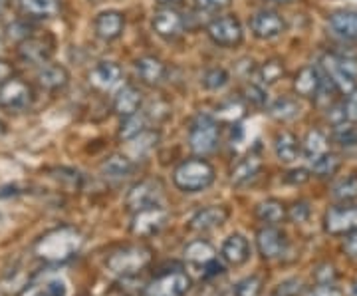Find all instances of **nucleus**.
Instances as JSON below:
<instances>
[{
	"label": "nucleus",
	"instance_id": "1",
	"mask_svg": "<svg viewBox=\"0 0 357 296\" xmlns=\"http://www.w3.org/2000/svg\"><path fill=\"white\" fill-rule=\"evenodd\" d=\"M86 237L76 227H58L44 232L32 246L34 257L48 265H62L74 258L82 251Z\"/></svg>",
	"mask_w": 357,
	"mask_h": 296
},
{
	"label": "nucleus",
	"instance_id": "2",
	"mask_svg": "<svg viewBox=\"0 0 357 296\" xmlns=\"http://www.w3.org/2000/svg\"><path fill=\"white\" fill-rule=\"evenodd\" d=\"M153 249L143 243L119 246L105 258V269L117 279H133L153 262Z\"/></svg>",
	"mask_w": 357,
	"mask_h": 296
},
{
	"label": "nucleus",
	"instance_id": "3",
	"mask_svg": "<svg viewBox=\"0 0 357 296\" xmlns=\"http://www.w3.org/2000/svg\"><path fill=\"white\" fill-rule=\"evenodd\" d=\"M217 179L215 168L204 157H191L181 161L173 171V183L183 193H201Z\"/></svg>",
	"mask_w": 357,
	"mask_h": 296
},
{
	"label": "nucleus",
	"instance_id": "4",
	"mask_svg": "<svg viewBox=\"0 0 357 296\" xmlns=\"http://www.w3.org/2000/svg\"><path fill=\"white\" fill-rule=\"evenodd\" d=\"M319 68L326 76L333 82L340 94L349 96L357 90V58L356 56H344L337 52H328L321 56Z\"/></svg>",
	"mask_w": 357,
	"mask_h": 296
},
{
	"label": "nucleus",
	"instance_id": "5",
	"mask_svg": "<svg viewBox=\"0 0 357 296\" xmlns=\"http://www.w3.org/2000/svg\"><path fill=\"white\" fill-rule=\"evenodd\" d=\"M220 142V126L213 116L199 114L189 126V147L197 157L215 154Z\"/></svg>",
	"mask_w": 357,
	"mask_h": 296
},
{
	"label": "nucleus",
	"instance_id": "6",
	"mask_svg": "<svg viewBox=\"0 0 357 296\" xmlns=\"http://www.w3.org/2000/svg\"><path fill=\"white\" fill-rule=\"evenodd\" d=\"M191 276L183 269L163 271L145 284V296H185L191 290Z\"/></svg>",
	"mask_w": 357,
	"mask_h": 296
},
{
	"label": "nucleus",
	"instance_id": "7",
	"mask_svg": "<svg viewBox=\"0 0 357 296\" xmlns=\"http://www.w3.org/2000/svg\"><path fill=\"white\" fill-rule=\"evenodd\" d=\"M169 223V211L163 205H153L133 213L129 231L139 239H149L163 231Z\"/></svg>",
	"mask_w": 357,
	"mask_h": 296
},
{
	"label": "nucleus",
	"instance_id": "8",
	"mask_svg": "<svg viewBox=\"0 0 357 296\" xmlns=\"http://www.w3.org/2000/svg\"><path fill=\"white\" fill-rule=\"evenodd\" d=\"M32 103H34V90L28 82L13 76L0 84V110L24 112Z\"/></svg>",
	"mask_w": 357,
	"mask_h": 296
},
{
	"label": "nucleus",
	"instance_id": "9",
	"mask_svg": "<svg viewBox=\"0 0 357 296\" xmlns=\"http://www.w3.org/2000/svg\"><path fill=\"white\" fill-rule=\"evenodd\" d=\"M206 36L220 48H234L244 38V30L236 16H217L206 24Z\"/></svg>",
	"mask_w": 357,
	"mask_h": 296
},
{
	"label": "nucleus",
	"instance_id": "10",
	"mask_svg": "<svg viewBox=\"0 0 357 296\" xmlns=\"http://www.w3.org/2000/svg\"><path fill=\"white\" fill-rule=\"evenodd\" d=\"M163 201V183L159 179H141L126 195V209L129 213H137L147 207L161 205Z\"/></svg>",
	"mask_w": 357,
	"mask_h": 296
},
{
	"label": "nucleus",
	"instance_id": "11",
	"mask_svg": "<svg viewBox=\"0 0 357 296\" xmlns=\"http://www.w3.org/2000/svg\"><path fill=\"white\" fill-rule=\"evenodd\" d=\"M324 229L330 235H349L357 231V207L349 203L330 207L324 217Z\"/></svg>",
	"mask_w": 357,
	"mask_h": 296
},
{
	"label": "nucleus",
	"instance_id": "12",
	"mask_svg": "<svg viewBox=\"0 0 357 296\" xmlns=\"http://www.w3.org/2000/svg\"><path fill=\"white\" fill-rule=\"evenodd\" d=\"M256 249H258L260 257L266 260L280 258L288 249V237L276 225H264L256 232Z\"/></svg>",
	"mask_w": 357,
	"mask_h": 296
},
{
	"label": "nucleus",
	"instance_id": "13",
	"mask_svg": "<svg viewBox=\"0 0 357 296\" xmlns=\"http://www.w3.org/2000/svg\"><path fill=\"white\" fill-rule=\"evenodd\" d=\"M155 34L161 36L163 40H177L185 34L187 20L185 16L178 13L177 8H159L151 18Z\"/></svg>",
	"mask_w": 357,
	"mask_h": 296
},
{
	"label": "nucleus",
	"instance_id": "14",
	"mask_svg": "<svg viewBox=\"0 0 357 296\" xmlns=\"http://www.w3.org/2000/svg\"><path fill=\"white\" fill-rule=\"evenodd\" d=\"M123 80V70L117 62L112 60H102L89 68L88 82L93 90L98 91H109Z\"/></svg>",
	"mask_w": 357,
	"mask_h": 296
},
{
	"label": "nucleus",
	"instance_id": "15",
	"mask_svg": "<svg viewBox=\"0 0 357 296\" xmlns=\"http://www.w3.org/2000/svg\"><path fill=\"white\" fill-rule=\"evenodd\" d=\"M250 32L258 40H272L278 38L282 32L286 30V22L282 14L276 10H258L255 16H250Z\"/></svg>",
	"mask_w": 357,
	"mask_h": 296
},
{
	"label": "nucleus",
	"instance_id": "16",
	"mask_svg": "<svg viewBox=\"0 0 357 296\" xmlns=\"http://www.w3.org/2000/svg\"><path fill=\"white\" fill-rule=\"evenodd\" d=\"M230 217L229 207L225 205H208L199 209L189 221V229L195 232H208L222 227Z\"/></svg>",
	"mask_w": 357,
	"mask_h": 296
},
{
	"label": "nucleus",
	"instance_id": "17",
	"mask_svg": "<svg viewBox=\"0 0 357 296\" xmlns=\"http://www.w3.org/2000/svg\"><path fill=\"white\" fill-rule=\"evenodd\" d=\"M18 58L30 66H44L46 62H50L52 58V44L48 40L38 38V36H30V38L22 40L18 44Z\"/></svg>",
	"mask_w": 357,
	"mask_h": 296
},
{
	"label": "nucleus",
	"instance_id": "18",
	"mask_svg": "<svg viewBox=\"0 0 357 296\" xmlns=\"http://www.w3.org/2000/svg\"><path fill=\"white\" fill-rule=\"evenodd\" d=\"M93 30L105 42H114L126 30V16L119 10H103L93 18Z\"/></svg>",
	"mask_w": 357,
	"mask_h": 296
},
{
	"label": "nucleus",
	"instance_id": "19",
	"mask_svg": "<svg viewBox=\"0 0 357 296\" xmlns=\"http://www.w3.org/2000/svg\"><path fill=\"white\" fill-rule=\"evenodd\" d=\"M321 82H324V72H321V68H316V66H304V68H300L298 74L294 76L292 88L294 91H296V96H300V98H316L319 88H321Z\"/></svg>",
	"mask_w": 357,
	"mask_h": 296
},
{
	"label": "nucleus",
	"instance_id": "20",
	"mask_svg": "<svg viewBox=\"0 0 357 296\" xmlns=\"http://www.w3.org/2000/svg\"><path fill=\"white\" fill-rule=\"evenodd\" d=\"M220 257L230 267H243L250 258V245L248 239L241 232H232L220 246Z\"/></svg>",
	"mask_w": 357,
	"mask_h": 296
},
{
	"label": "nucleus",
	"instance_id": "21",
	"mask_svg": "<svg viewBox=\"0 0 357 296\" xmlns=\"http://www.w3.org/2000/svg\"><path fill=\"white\" fill-rule=\"evenodd\" d=\"M36 82H38V86L42 90L62 91L70 84V72L66 70L64 66L46 62V64L38 68Z\"/></svg>",
	"mask_w": 357,
	"mask_h": 296
},
{
	"label": "nucleus",
	"instance_id": "22",
	"mask_svg": "<svg viewBox=\"0 0 357 296\" xmlns=\"http://www.w3.org/2000/svg\"><path fill=\"white\" fill-rule=\"evenodd\" d=\"M141 105H143V91L137 86H133V84L123 86L114 98V112L121 119L139 114Z\"/></svg>",
	"mask_w": 357,
	"mask_h": 296
},
{
	"label": "nucleus",
	"instance_id": "23",
	"mask_svg": "<svg viewBox=\"0 0 357 296\" xmlns=\"http://www.w3.org/2000/svg\"><path fill=\"white\" fill-rule=\"evenodd\" d=\"M135 74L145 86H159L167 76V66L157 56H141L135 60Z\"/></svg>",
	"mask_w": 357,
	"mask_h": 296
},
{
	"label": "nucleus",
	"instance_id": "24",
	"mask_svg": "<svg viewBox=\"0 0 357 296\" xmlns=\"http://www.w3.org/2000/svg\"><path fill=\"white\" fill-rule=\"evenodd\" d=\"M260 169H262V159H260V155L258 154H250L241 157L236 163H234V168L230 169V181H232V185H246V183H250V181L255 179L256 175L260 173Z\"/></svg>",
	"mask_w": 357,
	"mask_h": 296
},
{
	"label": "nucleus",
	"instance_id": "25",
	"mask_svg": "<svg viewBox=\"0 0 357 296\" xmlns=\"http://www.w3.org/2000/svg\"><path fill=\"white\" fill-rule=\"evenodd\" d=\"M328 26L335 36L347 40V42H357V13L356 10H337L330 14Z\"/></svg>",
	"mask_w": 357,
	"mask_h": 296
},
{
	"label": "nucleus",
	"instance_id": "26",
	"mask_svg": "<svg viewBox=\"0 0 357 296\" xmlns=\"http://www.w3.org/2000/svg\"><path fill=\"white\" fill-rule=\"evenodd\" d=\"M133 171H135L133 159H129L128 155L123 154L109 155L102 163V175L109 181L128 179L129 175H133Z\"/></svg>",
	"mask_w": 357,
	"mask_h": 296
},
{
	"label": "nucleus",
	"instance_id": "27",
	"mask_svg": "<svg viewBox=\"0 0 357 296\" xmlns=\"http://www.w3.org/2000/svg\"><path fill=\"white\" fill-rule=\"evenodd\" d=\"M302 151V143L300 140L294 135L292 131H288V129H282L276 133V138H274V154L276 157L280 159L282 163H292L294 159L300 155Z\"/></svg>",
	"mask_w": 357,
	"mask_h": 296
},
{
	"label": "nucleus",
	"instance_id": "28",
	"mask_svg": "<svg viewBox=\"0 0 357 296\" xmlns=\"http://www.w3.org/2000/svg\"><path fill=\"white\" fill-rule=\"evenodd\" d=\"M268 116L276 121H292L296 117L302 114V103L298 98H292V96H282L278 100L268 105Z\"/></svg>",
	"mask_w": 357,
	"mask_h": 296
},
{
	"label": "nucleus",
	"instance_id": "29",
	"mask_svg": "<svg viewBox=\"0 0 357 296\" xmlns=\"http://www.w3.org/2000/svg\"><path fill=\"white\" fill-rule=\"evenodd\" d=\"M183 257L191 265L204 267V265H208L211 260L217 258V251H215L213 243H208L206 239H195L183 249Z\"/></svg>",
	"mask_w": 357,
	"mask_h": 296
},
{
	"label": "nucleus",
	"instance_id": "30",
	"mask_svg": "<svg viewBox=\"0 0 357 296\" xmlns=\"http://www.w3.org/2000/svg\"><path fill=\"white\" fill-rule=\"evenodd\" d=\"M256 219L264 225H278L288 219V209L278 199H266L262 203H258L255 209Z\"/></svg>",
	"mask_w": 357,
	"mask_h": 296
},
{
	"label": "nucleus",
	"instance_id": "31",
	"mask_svg": "<svg viewBox=\"0 0 357 296\" xmlns=\"http://www.w3.org/2000/svg\"><path fill=\"white\" fill-rule=\"evenodd\" d=\"M18 6L26 18H52L58 13V0H18Z\"/></svg>",
	"mask_w": 357,
	"mask_h": 296
},
{
	"label": "nucleus",
	"instance_id": "32",
	"mask_svg": "<svg viewBox=\"0 0 357 296\" xmlns=\"http://www.w3.org/2000/svg\"><path fill=\"white\" fill-rule=\"evenodd\" d=\"M328 151V135L321 129H310L302 142V154L312 163Z\"/></svg>",
	"mask_w": 357,
	"mask_h": 296
},
{
	"label": "nucleus",
	"instance_id": "33",
	"mask_svg": "<svg viewBox=\"0 0 357 296\" xmlns=\"http://www.w3.org/2000/svg\"><path fill=\"white\" fill-rule=\"evenodd\" d=\"M284 74H286V68H284V62H282L280 58H270V60H266L264 64L256 70L258 84L264 86V88L278 84L284 77Z\"/></svg>",
	"mask_w": 357,
	"mask_h": 296
},
{
	"label": "nucleus",
	"instance_id": "34",
	"mask_svg": "<svg viewBox=\"0 0 357 296\" xmlns=\"http://www.w3.org/2000/svg\"><path fill=\"white\" fill-rule=\"evenodd\" d=\"M332 197L337 203H351L357 199V175H345L332 185Z\"/></svg>",
	"mask_w": 357,
	"mask_h": 296
},
{
	"label": "nucleus",
	"instance_id": "35",
	"mask_svg": "<svg viewBox=\"0 0 357 296\" xmlns=\"http://www.w3.org/2000/svg\"><path fill=\"white\" fill-rule=\"evenodd\" d=\"M340 168H342V157L333 151H326L316 161H312V173L316 177H333Z\"/></svg>",
	"mask_w": 357,
	"mask_h": 296
},
{
	"label": "nucleus",
	"instance_id": "36",
	"mask_svg": "<svg viewBox=\"0 0 357 296\" xmlns=\"http://www.w3.org/2000/svg\"><path fill=\"white\" fill-rule=\"evenodd\" d=\"M145 126H147V117L143 116V114H135V116H129L123 117L121 119V126H119V131H117V135H119V140H123V142H129V140H133V138H137L141 131H145Z\"/></svg>",
	"mask_w": 357,
	"mask_h": 296
},
{
	"label": "nucleus",
	"instance_id": "37",
	"mask_svg": "<svg viewBox=\"0 0 357 296\" xmlns=\"http://www.w3.org/2000/svg\"><path fill=\"white\" fill-rule=\"evenodd\" d=\"M356 124L351 121H342V124H335L332 126V138L333 142L340 143L342 147H356L357 145V129L354 128Z\"/></svg>",
	"mask_w": 357,
	"mask_h": 296
},
{
	"label": "nucleus",
	"instance_id": "38",
	"mask_svg": "<svg viewBox=\"0 0 357 296\" xmlns=\"http://www.w3.org/2000/svg\"><path fill=\"white\" fill-rule=\"evenodd\" d=\"M241 98L246 105L250 108H264L268 103V94L264 86L256 84H244V88L241 90Z\"/></svg>",
	"mask_w": 357,
	"mask_h": 296
},
{
	"label": "nucleus",
	"instance_id": "39",
	"mask_svg": "<svg viewBox=\"0 0 357 296\" xmlns=\"http://www.w3.org/2000/svg\"><path fill=\"white\" fill-rule=\"evenodd\" d=\"M229 80H230L229 72H227L225 68H218V66H215V68H208V70L204 72L201 84H203L206 90L217 91V90H222V88L229 84Z\"/></svg>",
	"mask_w": 357,
	"mask_h": 296
},
{
	"label": "nucleus",
	"instance_id": "40",
	"mask_svg": "<svg viewBox=\"0 0 357 296\" xmlns=\"http://www.w3.org/2000/svg\"><path fill=\"white\" fill-rule=\"evenodd\" d=\"M262 288H264V281L256 274L250 276H244L243 281L234 284L232 288V295L234 296H260L262 295Z\"/></svg>",
	"mask_w": 357,
	"mask_h": 296
},
{
	"label": "nucleus",
	"instance_id": "41",
	"mask_svg": "<svg viewBox=\"0 0 357 296\" xmlns=\"http://www.w3.org/2000/svg\"><path fill=\"white\" fill-rule=\"evenodd\" d=\"M244 110H246V103L243 102V98H230L227 102H222L217 108V117H222V119H238V117L244 116Z\"/></svg>",
	"mask_w": 357,
	"mask_h": 296
},
{
	"label": "nucleus",
	"instance_id": "42",
	"mask_svg": "<svg viewBox=\"0 0 357 296\" xmlns=\"http://www.w3.org/2000/svg\"><path fill=\"white\" fill-rule=\"evenodd\" d=\"M26 296H66V284L62 281H50L40 288L26 293Z\"/></svg>",
	"mask_w": 357,
	"mask_h": 296
},
{
	"label": "nucleus",
	"instance_id": "43",
	"mask_svg": "<svg viewBox=\"0 0 357 296\" xmlns=\"http://www.w3.org/2000/svg\"><path fill=\"white\" fill-rule=\"evenodd\" d=\"M197 8L204 10V13H220V10H227L232 0H195Z\"/></svg>",
	"mask_w": 357,
	"mask_h": 296
},
{
	"label": "nucleus",
	"instance_id": "44",
	"mask_svg": "<svg viewBox=\"0 0 357 296\" xmlns=\"http://www.w3.org/2000/svg\"><path fill=\"white\" fill-rule=\"evenodd\" d=\"M310 217V205L306 201H298L288 209V219L294 223H304Z\"/></svg>",
	"mask_w": 357,
	"mask_h": 296
},
{
	"label": "nucleus",
	"instance_id": "45",
	"mask_svg": "<svg viewBox=\"0 0 357 296\" xmlns=\"http://www.w3.org/2000/svg\"><path fill=\"white\" fill-rule=\"evenodd\" d=\"M6 32H8V38L16 40L18 44L22 42V40L30 38V26L22 22V20H18V22H14L6 28Z\"/></svg>",
	"mask_w": 357,
	"mask_h": 296
},
{
	"label": "nucleus",
	"instance_id": "46",
	"mask_svg": "<svg viewBox=\"0 0 357 296\" xmlns=\"http://www.w3.org/2000/svg\"><path fill=\"white\" fill-rule=\"evenodd\" d=\"M302 296H344L342 288H337L335 284H319L306 290Z\"/></svg>",
	"mask_w": 357,
	"mask_h": 296
},
{
	"label": "nucleus",
	"instance_id": "47",
	"mask_svg": "<svg viewBox=\"0 0 357 296\" xmlns=\"http://www.w3.org/2000/svg\"><path fill=\"white\" fill-rule=\"evenodd\" d=\"M302 283L298 279H290V281H284L276 290V296H298L302 293Z\"/></svg>",
	"mask_w": 357,
	"mask_h": 296
},
{
	"label": "nucleus",
	"instance_id": "48",
	"mask_svg": "<svg viewBox=\"0 0 357 296\" xmlns=\"http://www.w3.org/2000/svg\"><path fill=\"white\" fill-rule=\"evenodd\" d=\"M344 112H345V119H347V121L357 124V90L351 91L349 96H345Z\"/></svg>",
	"mask_w": 357,
	"mask_h": 296
},
{
	"label": "nucleus",
	"instance_id": "49",
	"mask_svg": "<svg viewBox=\"0 0 357 296\" xmlns=\"http://www.w3.org/2000/svg\"><path fill=\"white\" fill-rule=\"evenodd\" d=\"M335 276L337 274H335V269H333L332 265H321V267L316 269V281L319 284H333Z\"/></svg>",
	"mask_w": 357,
	"mask_h": 296
},
{
	"label": "nucleus",
	"instance_id": "50",
	"mask_svg": "<svg viewBox=\"0 0 357 296\" xmlns=\"http://www.w3.org/2000/svg\"><path fill=\"white\" fill-rule=\"evenodd\" d=\"M307 179H310V171L304 168L292 169V171L286 175V181H288V183H292V185H302V183H306Z\"/></svg>",
	"mask_w": 357,
	"mask_h": 296
},
{
	"label": "nucleus",
	"instance_id": "51",
	"mask_svg": "<svg viewBox=\"0 0 357 296\" xmlns=\"http://www.w3.org/2000/svg\"><path fill=\"white\" fill-rule=\"evenodd\" d=\"M225 272V267L218 262L217 258L215 260H211L208 265H204L203 267V276L204 279H213V276H220Z\"/></svg>",
	"mask_w": 357,
	"mask_h": 296
},
{
	"label": "nucleus",
	"instance_id": "52",
	"mask_svg": "<svg viewBox=\"0 0 357 296\" xmlns=\"http://www.w3.org/2000/svg\"><path fill=\"white\" fill-rule=\"evenodd\" d=\"M344 251L351 258H357V231L349 232V235H345Z\"/></svg>",
	"mask_w": 357,
	"mask_h": 296
},
{
	"label": "nucleus",
	"instance_id": "53",
	"mask_svg": "<svg viewBox=\"0 0 357 296\" xmlns=\"http://www.w3.org/2000/svg\"><path fill=\"white\" fill-rule=\"evenodd\" d=\"M8 77H13V64H8L6 60L0 58V84L6 82Z\"/></svg>",
	"mask_w": 357,
	"mask_h": 296
},
{
	"label": "nucleus",
	"instance_id": "54",
	"mask_svg": "<svg viewBox=\"0 0 357 296\" xmlns=\"http://www.w3.org/2000/svg\"><path fill=\"white\" fill-rule=\"evenodd\" d=\"M159 6H163V8H178V6H183L185 4V0H155Z\"/></svg>",
	"mask_w": 357,
	"mask_h": 296
},
{
	"label": "nucleus",
	"instance_id": "55",
	"mask_svg": "<svg viewBox=\"0 0 357 296\" xmlns=\"http://www.w3.org/2000/svg\"><path fill=\"white\" fill-rule=\"evenodd\" d=\"M349 296H357V281L351 284V290H349Z\"/></svg>",
	"mask_w": 357,
	"mask_h": 296
},
{
	"label": "nucleus",
	"instance_id": "56",
	"mask_svg": "<svg viewBox=\"0 0 357 296\" xmlns=\"http://www.w3.org/2000/svg\"><path fill=\"white\" fill-rule=\"evenodd\" d=\"M272 2H276V4H290L294 0H272Z\"/></svg>",
	"mask_w": 357,
	"mask_h": 296
},
{
	"label": "nucleus",
	"instance_id": "57",
	"mask_svg": "<svg viewBox=\"0 0 357 296\" xmlns=\"http://www.w3.org/2000/svg\"><path fill=\"white\" fill-rule=\"evenodd\" d=\"M4 129H6V126H4V121H0V133H4Z\"/></svg>",
	"mask_w": 357,
	"mask_h": 296
},
{
	"label": "nucleus",
	"instance_id": "58",
	"mask_svg": "<svg viewBox=\"0 0 357 296\" xmlns=\"http://www.w3.org/2000/svg\"><path fill=\"white\" fill-rule=\"evenodd\" d=\"M6 2H8V0H0V8H2V6H6Z\"/></svg>",
	"mask_w": 357,
	"mask_h": 296
}]
</instances>
